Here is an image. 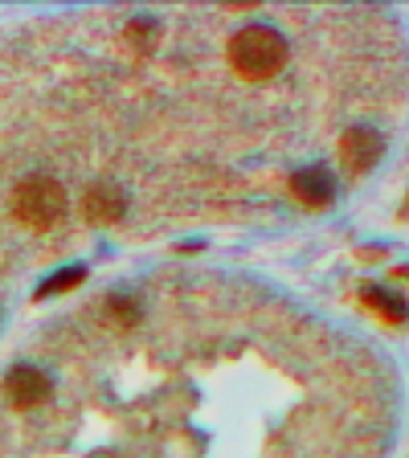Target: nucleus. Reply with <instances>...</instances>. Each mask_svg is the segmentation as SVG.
I'll list each match as a JSON object with an SVG mask.
<instances>
[{"instance_id": "obj_8", "label": "nucleus", "mask_w": 409, "mask_h": 458, "mask_svg": "<svg viewBox=\"0 0 409 458\" xmlns=\"http://www.w3.org/2000/svg\"><path fill=\"white\" fill-rule=\"evenodd\" d=\"M82 278H86V270H82V267L57 270V275L49 278V283H41V291H38V295H41V299H49V295H62V291H74V286L82 283Z\"/></svg>"}, {"instance_id": "obj_6", "label": "nucleus", "mask_w": 409, "mask_h": 458, "mask_svg": "<svg viewBox=\"0 0 409 458\" xmlns=\"http://www.w3.org/2000/svg\"><path fill=\"white\" fill-rule=\"evenodd\" d=\"M291 192H295V200H303L307 209H324L336 197V181L328 168H299L291 176Z\"/></svg>"}, {"instance_id": "obj_3", "label": "nucleus", "mask_w": 409, "mask_h": 458, "mask_svg": "<svg viewBox=\"0 0 409 458\" xmlns=\"http://www.w3.org/2000/svg\"><path fill=\"white\" fill-rule=\"evenodd\" d=\"M4 397H9L13 410H38L54 397V381L38 364H17V369L4 377Z\"/></svg>"}, {"instance_id": "obj_2", "label": "nucleus", "mask_w": 409, "mask_h": 458, "mask_svg": "<svg viewBox=\"0 0 409 458\" xmlns=\"http://www.w3.org/2000/svg\"><path fill=\"white\" fill-rule=\"evenodd\" d=\"M13 213L29 229H54L66 213V189L49 172H29L13 189Z\"/></svg>"}, {"instance_id": "obj_1", "label": "nucleus", "mask_w": 409, "mask_h": 458, "mask_svg": "<svg viewBox=\"0 0 409 458\" xmlns=\"http://www.w3.org/2000/svg\"><path fill=\"white\" fill-rule=\"evenodd\" d=\"M286 38L270 25H246L229 38V66L238 70V78L246 82H262V78H275L286 66Z\"/></svg>"}, {"instance_id": "obj_5", "label": "nucleus", "mask_w": 409, "mask_h": 458, "mask_svg": "<svg viewBox=\"0 0 409 458\" xmlns=\"http://www.w3.org/2000/svg\"><path fill=\"white\" fill-rule=\"evenodd\" d=\"M124 213H127V197L119 184L111 181L90 184V192H86V221L90 225H115Z\"/></svg>"}, {"instance_id": "obj_4", "label": "nucleus", "mask_w": 409, "mask_h": 458, "mask_svg": "<svg viewBox=\"0 0 409 458\" xmlns=\"http://www.w3.org/2000/svg\"><path fill=\"white\" fill-rule=\"evenodd\" d=\"M381 135L372 131V127H353V131H344L340 140V164L353 176H361V172L377 168V160H381Z\"/></svg>"}, {"instance_id": "obj_7", "label": "nucleus", "mask_w": 409, "mask_h": 458, "mask_svg": "<svg viewBox=\"0 0 409 458\" xmlns=\"http://www.w3.org/2000/svg\"><path fill=\"white\" fill-rule=\"evenodd\" d=\"M361 299L381 315L385 324H401V319H405V303H401L397 295H389V291H381V286H361Z\"/></svg>"}]
</instances>
